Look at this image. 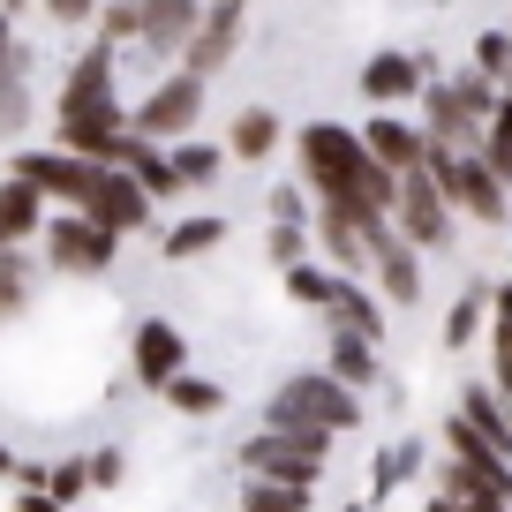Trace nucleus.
<instances>
[{
	"label": "nucleus",
	"instance_id": "a878e982",
	"mask_svg": "<svg viewBox=\"0 0 512 512\" xmlns=\"http://www.w3.org/2000/svg\"><path fill=\"white\" fill-rule=\"evenodd\" d=\"M23 302H31V256H23V249H0V324L16 317Z\"/></svg>",
	"mask_w": 512,
	"mask_h": 512
},
{
	"label": "nucleus",
	"instance_id": "1a4fd4ad",
	"mask_svg": "<svg viewBox=\"0 0 512 512\" xmlns=\"http://www.w3.org/2000/svg\"><path fill=\"white\" fill-rule=\"evenodd\" d=\"M241 23H249V0H211L204 16H196L189 46H181V76H196V83L219 76V68L234 61V46H241Z\"/></svg>",
	"mask_w": 512,
	"mask_h": 512
},
{
	"label": "nucleus",
	"instance_id": "a211bd4d",
	"mask_svg": "<svg viewBox=\"0 0 512 512\" xmlns=\"http://www.w3.org/2000/svg\"><path fill=\"white\" fill-rule=\"evenodd\" d=\"M324 317H332V332H354V339H369V347H377V339H384V309L369 302V294L354 287V279H339V287H332V302H324Z\"/></svg>",
	"mask_w": 512,
	"mask_h": 512
},
{
	"label": "nucleus",
	"instance_id": "f8f14e48",
	"mask_svg": "<svg viewBox=\"0 0 512 512\" xmlns=\"http://www.w3.org/2000/svg\"><path fill=\"white\" fill-rule=\"evenodd\" d=\"M136 384H151V392H166V384L189 369V339H181V324H166V317H144L136 324Z\"/></svg>",
	"mask_w": 512,
	"mask_h": 512
},
{
	"label": "nucleus",
	"instance_id": "f704fd0d",
	"mask_svg": "<svg viewBox=\"0 0 512 512\" xmlns=\"http://www.w3.org/2000/svg\"><path fill=\"white\" fill-rule=\"evenodd\" d=\"M46 16H53V23H91L98 0H46Z\"/></svg>",
	"mask_w": 512,
	"mask_h": 512
},
{
	"label": "nucleus",
	"instance_id": "4468645a",
	"mask_svg": "<svg viewBox=\"0 0 512 512\" xmlns=\"http://www.w3.org/2000/svg\"><path fill=\"white\" fill-rule=\"evenodd\" d=\"M196 16H204V0H136V38H144L151 53H181L196 31Z\"/></svg>",
	"mask_w": 512,
	"mask_h": 512
},
{
	"label": "nucleus",
	"instance_id": "6ab92c4d",
	"mask_svg": "<svg viewBox=\"0 0 512 512\" xmlns=\"http://www.w3.org/2000/svg\"><path fill=\"white\" fill-rule=\"evenodd\" d=\"M369 264H377L384 294H392L400 309H415V302H422V256L407 249V241H377V256H369Z\"/></svg>",
	"mask_w": 512,
	"mask_h": 512
},
{
	"label": "nucleus",
	"instance_id": "6e6552de",
	"mask_svg": "<svg viewBox=\"0 0 512 512\" xmlns=\"http://www.w3.org/2000/svg\"><path fill=\"white\" fill-rule=\"evenodd\" d=\"M196 113H204V83L174 68L166 83H151V91H144V106L128 113V136H144V144H159V136H189Z\"/></svg>",
	"mask_w": 512,
	"mask_h": 512
},
{
	"label": "nucleus",
	"instance_id": "2f4dec72",
	"mask_svg": "<svg viewBox=\"0 0 512 512\" xmlns=\"http://www.w3.org/2000/svg\"><path fill=\"white\" fill-rule=\"evenodd\" d=\"M475 76H512V31H482L475 38Z\"/></svg>",
	"mask_w": 512,
	"mask_h": 512
},
{
	"label": "nucleus",
	"instance_id": "7ed1b4c3",
	"mask_svg": "<svg viewBox=\"0 0 512 512\" xmlns=\"http://www.w3.org/2000/svg\"><path fill=\"white\" fill-rule=\"evenodd\" d=\"M324 452H332V437H324V430H302V422H264V430L241 445V467H249V475H264V482L317 490Z\"/></svg>",
	"mask_w": 512,
	"mask_h": 512
},
{
	"label": "nucleus",
	"instance_id": "4be33fe9",
	"mask_svg": "<svg viewBox=\"0 0 512 512\" xmlns=\"http://www.w3.org/2000/svg\"><path fill=\"white\" fill-rule=\"evenodd\" d=\"M332 384H347V392H362V384H377V347L354 332H332V369H324Z\"/></svg>",
	"mask_w": 512,
	"mask_h": 512
},
{
	"label": "nucleus",
	"instance_id": "72a5a7b5",
	"mask_svg": "<svg viewBox=\"0 0 512 512\" xmlns=\"http://www.w3.org/2000/svg\"><path fill=\"white\" fill-rule=\"evenodd\" d=\"M264 249H272V264H287V272H294V264H302V249H309V234H302V226H272V241H264Z\"/></svg>",
	"mask_w": 512,
	"mask_h": 512
},
{
	"label": "nucleus",
	"instance_id": "0eeeda50",
	"mask_svg": "<svg viewBox=\"0 0 512 512\" xmlns=\"http://www.w3.org/2000/svg\"><path fill=\"white\" fill-rule=\"evenodd\" d=\"M8 174H16L23 189H38L46 204H68V211H83V204H91V189H98V166L91 159H68V151H16Z\"/></svg>",
	"mask_w": 512,
	"mask_h": 512
},
{
	"label": "nucleus",
	"instance_id": "e433bc0d",
	"mask_svg": "<svg viewBox=\"0 0 512 512\" xmlns=\"http://www.w3.org/2000/svg\"><path fill=\"white\" fill-rule=\"evenodd\" d=\"M422 512H460V505H452V497H430V505H422Z\"/></svg>",
	"mask_w": 512,
	"mask_h": 512
},
{
	"label": "nucleus",
	"instance_id": "7c9ffc66",
	"mask_svg": "<svg viewBox=\"0 0 512 512\" xmlns=\"http://www.w3.org/2000/svg\"><path fill=\"white\" fill-rule=\"evenodd\" d=\"M332 287H339V272H317V264H294V272H287V294H294V302H309V309L332 302Z\"/></svg>",
	"mask_w": 512,
	"mask_h": 512
},
{
	"label": "nucleus",
	"instance_id": "bb28decb",
	"mask_svg": "<svg viewBox=\"0 0 512 512\" xmlns=\"http://www.w3.org/2000/svg\"><path fill=\"white\" fill-rule=\"evenodd\" d=\"M219 159H226L219 144H181L166 166H174V181H181V189H204V181H219Z\"/></svg>",
	"mask_w": 512,
	"mask_h": 512
},
{
	"label": "nucleus",
	"instance_id": "aec40b11",
	"mask_svg": "<svg viewBox=\"0 0 512 512\" xmlns=\"http://www.w3.org/2000/svg\"><path fill=\"white\" fill-rule=\"evenodd\" d=\"M226 151H234V159H272L279 151V113L272 106H241L234 113V128H226Z\"/></svg>",
	"mask_w": 512,
	"mask_h": 512
},
{
	"label": "nucleus",
	"instance_id": "ddd939ff",
	"mask_svg": "<svg viewBox=\"0 0 512 512\" xmlns=\"http://www.w3.org/2000/svg\"><path fill=\"white\" fill-rule=\"evenodd\" d=\"M362 136V151L384 166V174L400 181V174H422V159H430V144H422V128L415 121H400V113H377L369 128H354Z\"/></svg>",
	"mask_w": 512,
	"mask_h": 512
},
{
	"label": "nucleus",
	"instance_id": "c85d7f7f",
	"mask_svg": "<svg viewBox=\"0 0 512 512\" xmlns=\"http://www.w3.org/2000/svg\"><path fill=\"white\" fill-rule=\"evenodd\" d=\"M91 490V482H83V460H61V467H46V482H38V497H53V505L61 512H76V497Z\"/></svg>",
	"mask_w": 512,
	"mask_h": 512
},
{
	"label": "nucleus",
	"instance_id": "dca6fc26",
	"mask_svg": "<svg viewBox=\"0 0 512 512\" xmlns=\"http://www.w3.org/2000/svg\"><path fill=\"white\" fill-rule=\"evenodd\" d=\"M38 226H46V196L23 189V181L8 174V181H0V249H31Z\"/></svg>",
	"mask_w": 512,
	"mask_h": 512
},
{
	"label": "nucleus",
	"instance_id": "2eb2a0df",
	"mask_svg": "<svg viewBox=\"0 0 512 512\" xmlns=\"http://www.w3.org/2000/svg\"><path fill=\"white\" fill-rule=\"evenodd\" d=\"M460 422H467V430L482 437V452H490V460H505V467H512V407L497 400L490 384H467V400H460Z\"/></svg>",
	"mask_w": 512,
	"mask_h": 512
},
{
	"label": "nucleus",
	"instance_id": "f257e3e1",
	"mask_svg": "<svg viewBox=\"0 0 512 512\" xmlns=\"http://www.w3.org/2000/svg\"><path fill=\"white\" fill-rule=\"evenodd\" d=\"M53 136H61L53 151H68V159L113 166V151H121V136H128V113H121V98H113V46H91L68 68L61 106H53Z\"/></svg>",
	"mask_w": 512,
	"mask_h": 512
},
{
	"label": "nucleus",
	"instance_id": "39448f33",
	"mask_svg": "<svg viewBox=\"0 0 512 512\" xmlns=\"http://www.w3.org/2000/svg\"><path fill=\"white\" fill-rule=\"evenodd\" d=\"M264 422H302V430H354L362 422V392H347V384H332L324 369H302V377H287L272 392V407H264Z\"/></svg>",
	"mask_w": 512,
	"mask_h": 512
},
{
	"label": "nucleus",
	"instance_id": "b1692460",
	"mask_svg": "<svg viewBox=\"0 0 512 512\" xmlns=\"http://www.w3.org/2000/svg\"><path fill=\"white\" fill-rule=\"evenodd\" d=\"M309 497H317V490H294V482H264V475L241 482V512H309Z\"/></svg>",
	"mask_w": 512,
	"mask_h": 512
},
{
	"label": "nucleus",
	"instance_id": "423d86ee",
	"mask_svg": "<svg viewBox=\"0 0 512 512\" xmlns=\"http://www.w3.org/2000/svg\"><path fill=\"white\" fill-rule=\"evenodd\" d=\"M38 241H46V264L61 279H98L121 256V241L106 234V226H91V219H76V211H61V219H46L38 226Z\"/></svg>",
	"mask_w": 512,
	"mask_h": 512
},
{
	"label": "nucleus",
	"instance_id": "5701e85b",
	"mask_svg": "<svg viewBox=\"0 0 512 512\" xmlns=\"http://www.w3.org/2000/svg\"><path fill=\"white\" fill-rule=\"evenodd\" d=\"M475 159H482V166H490V174L512 189V106H505V98H497V106H490V121H482Z\"/></svg>",
	"mask_w": 512,
	"mask_h": 512
},
{
	"label": "nucleus",
	"instance_id": "f03ea898",
	"mask_svg": "<svg viewBox=\"0 0 512 512\" xmlns=\"http://www.w3.org/2000/svg\"><path fill=\"white\" fill-rule=\"evenodd\" d=\"M302 181L324 196V204H354L362 219H392V174L362 151V136L339 121H309L302 128Z\"/></svg>",
	"mask_w": 512,
	"mask_h": 512
},
{
	"label": "nucleus",
	"instance_id": "c9c22d12",
	"mask_svg": "<svg viewBox=\"0 0 512 512\" xmlns=\"http://www.w3.org/2000/svg\"><path fill=\"white\" fill-rule=\"evenodd\" d=\"M16 512H61V505H53V497H38V490H23V497H16Z\"/></svg>",
	"mask_w": 512,
	"mask_h": 512
},
{
	"label": "nucleus",
	"instance_id": "58836bf2",
	"mask_svg": "<svg viewBox=\"0 0 512 512\" xmlns=\"http://www.w3.org/2000/svg\"><path fill=\"white\" fill-rule=\"evenodd\" d=\"M16 8H23V0H0V16H16Z\"/></svg>",
	"mask_w": 512,
	"mask_h": 512
},
{
	"label": "nucleus",
	"instance_id": "f3484780",
	"mask_svg": "<svg viewBox=\"0 0 512 512\" xmlns=\"http://www.w3.org/2000/svg\"><path fill=\"white\" fill-rule=\"evenodd\" d=\"M415 91H422V61L415 53H377V61L362 68V98H377V106H407Z\"/></svg>",
	"mask_w": 512,
	"mask_h": 512
},
{
	"label": "nucleus",
	"instance_id": "9b49d317",
	"mask_svg": "<svg viewBox=\"0 0 512 512\" xmlns=\"http://www.w3.org/2000/svg\"><path fill=\"white\" fill-rule=\"evenodd\" d=\"M76 219L106 226L113 241H121V234H144V226H151V196L136 189V181H128L121 166H98V189H91V204H83Z\"/></svg>",
	"mask_w": 512,
	"mask_h": 512
},
{
	"label": "nucleus",
	"instance_id": "9d476101",
	"mask_svg": "<svg viewBox=\"0 0 512 512\" xmlns=\"http://www.w3.org/2000/svg\"><path fill=\"white\" fill-rule=\"evenodd\" d=\"M392 211H400L407 249H445L452 241V211H445V196H437L430 174H400L392 181Z\"/></svg>",
	"mask_w": 512,
	"mask_h": 512
},
{
	"label": "nucleus",
	"instance_id": "473e14b6",
	"mask_svg": "<svg viewBox=\"0 0 512 512\" xmlns=\"http://www.w3.org/2000/svg\"><path fill=\"white\" fill-rule=\"evenodd\" d=\"M98 46H113V38H136V0H98Z\"/></svg>",
	"mask_w": 512,
	"mask_h": 512
},
{
	"label": "nucleus",
	"instance_id": "393cba45",
	"mask_svg": "<svg viewBox=\"0 0 512 512\" xmlns=\"http://www.w3.org/2000/svg\"><path fill=\"white\" fill-rule=\"evenodd\" d=\"M166 400H174V415H196V422H204V415H219V407H226V384L189 377V369H181V377L166 384Z\"/></svg>",
	"mask_w": 512,
	"mask_h": 512
},
{
	"label": "nucleus",
	"instance_id": "4c0bfd02",
	"mask_svg": "<svg viewBox=\"0 0 512 512\" xmlns=\"http://www.w3.org/2000/svg\"><path fill=\"white\" fill-rule=\"evenodd\" d=\"M0 475H16V452H8V445H0Z\"/></svg>",
	"mask_w": 512,
	"mask_h": 512
},
{
	"label": "nucleus",
	"instance_id": "412c9836",
	"mask_svg": "<svg viewBox=\"0 0 512 512\" xmlns=\"http://www.w3.org/2000/svg\"><path fill=\"white\" fill-rule=\"evenodd\" d=\"M219 241H226V219H219V211H196V219H181L174 234L159 241V256H166V264H189V256L219 249Z\"/></svg>",
	"mask_w": 512,
	"mask_h": 512
},
{
	"label": "nucleus",
	"instance_id": "c756f323",
	"mask_svg": "<svg viewBox=\"0 0 512 512\" xmlns=\"http://www.w3.org/2000/svg\"><path fill=\"white\" fill-rule=\"evenodd\" d=\"M415 460H422L415 445H384V452H377V482H369V490H377V497H392L407 475H415Z\"/></svg>",
	"mask_w": 512,
	"mask_h": 512
},
{
	"label": "nucleus",
	"instance_id": "cd10ccee",
	"mask_svg": "<svg viewBox=\"0 0 512 512\" xmlns=\"http://www.w3.org/2000/svg\"><path fill=\"white\" fill-rule=\"evenodd\" d=\"M482 309H490V287H475V294H460V302H452V317H445V347H467V339L482 332Z\"/></svg>",
	"mask_w": 512,
	"mask_h": 512
},
{
	"label": "nucleus",
	"instance_id": "20e7f679",
	"mask_svg": "<svg viewBox=\"0 0 512 512\" xmlns=\"http://www.w3.org/2000/svg\"><path fill=\"white\" fill-rule=\"evenodd\" d=\"M422 174L437 181V196H445L452 219H482V226H505V219H512L505 181H497L475 151H430V159H422Z\"/></svg>",
	"mask_w": 512,
	"mask_h": 512
}]
</instances>
